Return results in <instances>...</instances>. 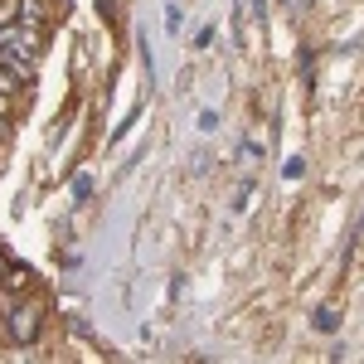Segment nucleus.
Returning <instances> with one entry per match:
<instances>
[{"label": "nucleus", "instance_id": "f257e3e1", "mask_svg": "<svg viewBox=\"0 0 364 364\" xmlns=\"http://www.w3.org/2000/svg\"><path fill=\"white\" fill-rule=\"evenodd\" d=\"M0 68L25 83L34 73V29H0Z\"/></svg>", "mask_w": 364, "mask_h": 364}, {"label": "nucleus", "instance_id": "f03ea898", "mask_svg": "<svg viewBox=\"0 0 364 364\" xmlns=\"http://www.w3.org/2000/svg\"><path fill=\"white\" fill-rule=\"evenodd\" d=\"M39 321H44V306L29 296V301H15L10 306V340L15 345H29V340L39 336Z\"/></svg>", "mask_w": 364, "mask_h": 364}, {"label": "nucleus", "instance_id": "7ed1b4c3", "mask_svg": "<svg viewBox=\"0 0 364 364\" xmlns=\"http://www.w3.org/2000/svg\"><path fill=\"white\" fill-rule=\"evenodd\" d=\"M20 5H25V10H20V25L25 29H34L39 20H44V0H20Z\"/></svg>", "mask_w": 364, "mask_h": 364}, {"label": "nucleus", "instance_id": "20e7f679", "mask_svg": "<svg viewBox=\"0 0 364 364\" xmlns=\"http://www.w3.org/2000/svg\"><path fill=\"white\" fill-rule=\"evenodd\" d=\"M316 331H326V336H336V331H340V311L321 306V311H316Z\"/></svg>", "mask_w": 364, "mask_h": 364}, {"label": "nucleus", "instance_id": "39448f33", "mask_svg": "<svg viewBox=\"0 0 364 364\" xmlns=\"http://www.w3.org/2000/svg\"><path fill=\"white\" fill-rule=\"evenodd\" d=\"M68 195H73V204H83V199L92 195V175H73V180H68Z\"/></svg>", "mask_w": 364, "mask_h": 364}, {"label": "nucleus", "instance_id": "423d86ee", "mask_svg": "<svg viewBox=\"0 0 364 364\" xmlns=\"http://www.w3.org/2000/svg\"><path fill=\"white\" fill-rule=\"evenodd\" d=\"M180 25H185V10H180V5L170 0V5H166V34H170V39L180 34Z\"/></svg>", "mask_w": 364, "mask_h": 364}, {"label": "nucleus", "instance_id": "0eeeda50", "mask_svg": "<svg viewBox=\"0 0 364 364\" xmlns=\"http://www.w3.org/2000/svg\"><path fill=\"white\" fill-rule=\"evenodd\" d=\"M199 132H204V136H209V132H219V112H214V107H204V112H199Z\"/></svg>", "mask_w": 364, "mask_h": 364}, {"label": "nucleus", "instance_id": "6e6552de", "mask_svg": "<svg viewBox=\"0 0 364 364\" xmlns=\"http://www.w3.org/2000/svg\"><path fill=\"white\" fill-rule=\"evenodd\" d=\"M209 44H214V25H204V29L195 34V49H209Z\"/></svg>", "mask_w": 364, "mask_h": 364}, {"label": "nucleus", "instance_id": "1a4fd4ad", "mask_svg": "<svg viewBox=\"0 0 364 364\" xmlns=\"http://www.w3.org/2000/svg\"><path fill=\"white\" fill-rule=\"evenodd\" d=\"M301 170H306V166H301V161H296V156H291V161H287V166H282V175H287V180H301Z\"/></svg>", "mask_w": 364, "mask_h": 364}, {"label": "nucleus", "instance_id": "9d476101", "mask_svg": "<svg viewBox=\"0 0 364 364\" xmlns=\"http://www.w3.org/2000/svg\"><path fill=\"white\" fill-rule=\"evenodd\" d=\"M291 5H316V0H291Z\"/></svg>", "mask_w": 364, "mask_h": 364}]
</instances>
